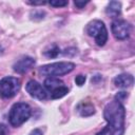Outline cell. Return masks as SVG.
Instances as JSON below:
<instances>
[{"label":"cell","mask_w":135,"mask_h":135,"mask_svg":"<svg viewBox=\"0 0 135 135\" xmlns=\"http://www.w3.org/2000/svg\"><path fill=\"white\" fill-rule=\"evenodd\" d=\"M86 3H88V1H75V2H74V4H75L77 7H79V8H82Z\"/></svg>","instance_id":"19"},{"label":"cell","mask_w":135,"mask_h":135,"mask_svg":"<svg viewBox=\"0 0 135 135\" xmlns=\"http://www.w3.org/2000/svg\"><path fill=\"white\" fill-rule=\"evenodd\" d=\"M20 90V80L15 77H4L0 80V96L3 98L14 97Z\"/></svg>","instance_id":"5"},{"label":"cell","mask_w":135,"mask_h":135,"mask_svg":"<svg viewBox=\"0 0 135 135\" xmlns=\"http://www.w3.org/2000/svg\"><path fill=\"white\" fill-rule=\"evenodd\" d=\"M30 135H42V132L39 129H35L30 133Z\"/></svg>","instance_id":"20"},{"label":"cell","mask_w":135,"mask_h":135,"mask_svg":"<svg viewBox=\"0 0 135 135\" xmlns=\"http://www.w3.org/2000/svg\"><path fill=\"white\" fill-rule=\"evenodd\" d=\"M103 116L108 122L107 127L96 135H122L124 132L126 110L118 100L110 101L103 111Z\"/></svg>","instance_id":"1"},{"label":"cell","mask_w":135,"mask_h":135,"mask_svg":"<svg viewBox=\"0 0 135 135\" xmlns=\"http://www.w3.org/2000/svg\"><path fill=\"white\" fill-rule=\"evenodd\" d=\"M133 82H134V78L130 74H120L114 78L115 85L118 88H122V89H127V88L132 86Z\"/></svg>","instance_id":"9"},{"label":"cell","mask_w":135,"mask_h":135,"mask_svg":"<svg viewBox=\"0 0 135 135\" xmlns=\"http://www.w3.org/2000/svg\"><path fill=\"white\" fill-rule=\"evenodd\" d=\"M31 116V108L25 102L15 103L9 111L8 120L13 127H19L24 123Z\"/></svg>","instance_id":"2"},{"label":"cell","mask_w":135,"mask_h":135,"mask_svg":"<svg viewBox=\"0 0 135 135\" xmlns=\"http://www.w3.org/2000/svg\"><path fill=\"white\" fill-rule=\"evenodd\" d=\"M86 33L89 36L93 37L96 44L102 46L108 40V31L104 23L100 20H93L86 26Z\"/></svg>","instance_id":"4"},{"label":"cell","mask_w":135,"mask_h":135,"mask_svg":"<svg viewBox=\"0 0 135 135\" xmlns=\"http://www.w3.org/2000/svg\"><path fill=\"white\" fill-rule=\"evenodd\" d=\"M59 53H60V49L57 46V44H52L47 46L43 52V54L49 58H55L59 55Z\"/></svg>","instance_id":"14"},{"label":"cell","mask_w":135,"mask_h":135,"mask_svg":"<svg viewBox=\"0 0 135 135\" xmlns=\"http://www.w3.org/2000/svg\"><path fill=\"white\" fill-rule=\"evenodd\" d=\"M75 82H76V84L79 85V86L82 85V84L85 82V76H84V75H78V76H76Z\"/></svg>","instance_id":"16"},{"label":"cell","mask_w":135,"mask_h":135,"mask_svg":"<svg viewBox=\"0 0 135 135\" xmlns=\"http://www.w3.org/2000/svg\"><path fill=\"white\" fill-rule=\"evenodd\" d=\"M25 90L33 98H36L39 100H44L47 97V93H46L45 89L36 80H30L25 85Z\"/></svg>","instance_id":"7"},{"label":"cell","mask_w":135,"mask_h":135,"mask_svg":"<svg viewBox=\"0 0 135 135\" xmlns=\"http://www.w3.org/2000/svg\"><path fill=\"white\" fill-rule=\"evenodd\" d=\"M120 8H121V4L118 1H111L107 8H105V13L111 16V17H117L120 14Z\"/></svg>","instance_id":"10"},{"label":"cell","mask_w":135,"mask_h":135,"mask_svg":"<svg viewBox=\"0 0 135 135\" xmlns=\"http://www.w3.org/2000/svg\"><path fill=\"white\" fill-rule=\"evenodd\" d=\"M68 93H69V89L65 85H62V86H59V88H57L51 92V98L52 99H58V98L65 96Z\"/></svg>","instance_id":"13"},{"label":"cell","mask_w":135,"mask_h":135,"mask_svg":"<svg viewBox=\"0 0 135 135\" xmlns=\"http://www.w3.org/2000/svg\"><path fill=\"white\" fill-rule=\"evenodd\" d=\"M52 6H55V7H60V6H65L68 4V1L66 0H51L49 2Z\"/></svg>","instance_id":"15"},{"label":"cell","mask_w":135,"mask_h":135,"mask_svg":"<svg viewBox=\"0 0 135 135\" xmlns=\"http://www.w3.org/2000/svg\"><path fill=\"white\" fill-rule=\"evenodd\" d=\"M35 64V59L30 57V56H25L21 59H19L17 62H15L14 64V71L18 74H24L26 73L28 70H31Z\"/></svg>","instance_id":"8"},{"label":"cell","mask_w":135,"mask_h":135,"mask_svg":"<svg viewBox=\"0 0 135 135\" xmlns=\"http://www.w3.org/2000/svg\"><path fill=\"white\" fill-rule=\"evenodd\" d=\"M111 28H112V33H113V35L116 39L124 40L130 36L131 25L126 20L117 19V20L113 21L112 25H111Z\"/></svg>","instance_id":"6"},{"label":"cell","mask_w":135,"mask_h":135,"mask_svg":"<svg viewBox=\"0 0 135 135\" xmlns=\"http://www.w3.org/2000/svg\"><path fill=\"white\" fill-rule=\"evenodd\" d=\"M75 68V64L73 62H66V61H61V62H54L50 64L42 65L39 69V72L42 75L50 76V77H55V76H61L65 75L70 72H72Z\"/></svg>","instance_id":"3"},{"label":"cell","mask_w":135,"mask_h":135,"mask_svg":"<svg viewBox=\"0 0 135 135\" xmlns=\"http://www.w3.org/2000/svg\"><path fill=\"white\" fill-rule=\"evenodd\" d=\"M8 129L4 123H0V135H7Z\"/></svg>","instance_id":"17"},{"label":"cell","mask_w":135,"mask_h":135,"mask_svg":"<svg viewBox=\"0 0 135 135\" xmlns=\"http://www.w3.org/2000/svg\"><path fill=\"white\" fill-rule=\"evenodd\" d=\"M62 85H64L63 82H62V80H60V79L57 78V77H49V78H46V79L44 80V86H45L50 92H52V91H54L55 89H57V88H59V86H62Z\"/></svg>","instance_id":"11"},{"label":"cell","mask_w":135,"mask_h":135,"mask_svg":"<svg viewBox=\"0 0 135 135\" xmlns=\"http://www.w3.org/2000/svg\"><path fill=\"white\" fill-rule=\"evenodd\" d=\"M127 96H128V94H127L126 92H119V93L116 95V100H118V101H120V102H121V101H122Z\"/></svg>","instance_id":"18"},{"label":"cell","mask_w":135,"mask_h":135,"mask_svg":"<svg viewBox=\"0 0 135 135\" xmlns=\"http://www.w3.org/2000/svg\"><path fill=\"white\" fill-rule=\"evenodd\" d=\"M79 114L81 116H91L92 114L95 113V110H94V107L91 104V103H80L77 108Z\"/></svg>","instance_id":"12"}]
</instances>
